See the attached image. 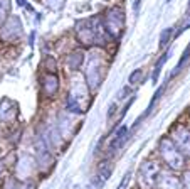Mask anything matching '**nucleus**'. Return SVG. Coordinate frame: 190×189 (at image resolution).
I'll return each mask as SVG.
<instances>
[{
    "instance_id": "5",
    "label": "nucleus",
    "mask_w": 190,
    "mask_h": 189,
    "mask_svg": "<svg viewBox=\"0 0 190 189\" xmlns=\"http://www.w3.org/2000/svg\"><path fill=\"white\" fill-rule=\"evenodd\" d=\"M126 135V127L123 125V127H120V130L116 132V137H115V140L111 142V147L115 148V147H118V144H121V140H123V137Z\"/></svg>"
},
{
    "instance_id": "4",
    "label": "nucleus",
    "mask_w": 190,
    "mask_h": 189,
    "mask_svg": "<svg viewBox=\"0 0 190 189\" xmlns=\"http://www.w3.org/2000/svg\"><path fill=\"white\" fill-rule=\"evenodd\" d=\"M168 56H170V54L167 53L165 56H162V58L158 59V63H156V66H155V71H153V78H151V80H153V83H156V80H158V74H160V71H162L163 63H165V61L168 59Z\"/></svg>"
},
{
    "instance_id": "9",
    "label": "nucleus",
    "mask_w": 190,
    "mask_h": 189,
    "mask_svg": "<svg viewBox=\"0 0 190 189\" xmlns=\"http://www.w3.org/2000/svg\"><path fill=\"white\" fill-rule=\"evenodd\" d=\"M185 184H187V189H190V172L185 174Z\"/></svg>"
},
{
    "instance_id": "6",
    "label": "nucleus",
    "mask_w": 190,
    "mask_h": 189,
    "mask_svg": "<svg viewBox=\"0 0 190 189\" xmlns=\"http://www.w3.org/2000/svg\"><path fill=\"white\" fill-rule=\"evenodd\" d=\"M172 32H173V29H172V27L165 29V31L162 32V37H160V47H163V46H167V44H168V41H170V36H172Z\"/></svg>"
},
{
    "instance_id": "1",
    "label": "nucleus",
    "mask_w": 190,
    "mask_h": 189,
    "mask_svg": "<svg viewBox=\"0 0 190 189\" xmlns=\"http://www.w3.org/2000/svg\"><path fill=\"white\" fill-rule=\"evenodd\" d=\"M162 154L165 155V159L173 166V167H180L182 166V157L177 152V148H173L168 142H163L162 144Z\"/></svg>"
},
{
    "instance_id": "8",
    "label": "nucleus",
    "mask_w": 190,
    "mask_h": 189,
    "mask_svg": "<svg viewBox=\"0 0 190 189\" xmlns=\"http://www.w3.org/2000/svg\"><path fill=\"white\" fill-rule=\"evenodd\" d=\"M140 76H141V71H140V69H138V71H133V73H131V76H129V83H131V85H135L136 81L140 80Z\"/></svg>"
},
{
    "instance_id": "3",
    "label": "nucleus",
    "mask_w": 190,
    "mask_h": 189,
    "mask_svg": "<svg viewBox=\"0 0 190 189\" xmlns=\"http://www.w3.org/2000/svg\"><path fill=\"white\" fill-rule=\"evenodd\" d=\"M44 90H46V93L51 96V95L57 90V78H56V76H47V78H46V83H44Z\"/></svg>"
},
{
    "instance_id": "10",
    "label": "nucleus",
    "mask_w": 190,
    "mask_h": 189,
    "mask_svg": "<svg viewBox=\"0 0 190 189\" xmlns=\"http://www.w3.org/2000/svg\"><path fill=\"white\" fill-rule=\"evenodd\" d=\"M17 4L19 5H25V0H17Z\"/></svg>"
},
{
    "instance_id": "7",
    "label": "nucleus",
    "mask_w": 190,
    "mask_h": 189,
    "mask_svg": "<svg viewBox=\"0 0 190 189\" xmlns=\"http://www.w3.org/2000/svg\"><path fill=\"white\" fill-rule=\"evenodd\" d=\"M189 56H190V46L187 47V49H185V53H183L182 59L178 61V64H177V68H175V71H173V74H175V73H178V71H180V68L183 66V63H185V61L189 59Z\"/></svg>"
},
{
    "instance_id": "2",
    "label": "nucleus",
    "mask_w": 190,
    "mask_h": 189,
    "mask_svg": "<svg viewBox=\"0 0 190 189\" xmlns=\"http://www.w3.org/2000/svg\"><path fill=\"white\" fill-rule=\"evenodd\" d=\"M175 140H177V144H178V147H182L183 150H187L190 154V130L180 128L175 134Z\"/></svg>"
}]
</instances>
